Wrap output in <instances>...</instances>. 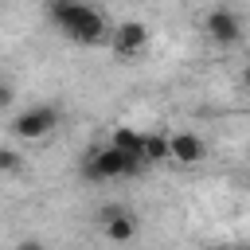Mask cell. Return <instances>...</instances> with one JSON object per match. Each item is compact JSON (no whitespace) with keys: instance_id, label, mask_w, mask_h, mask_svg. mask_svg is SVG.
<instances>
[{"instance_id":"6da1fadb","label":"cell","mask_w":250,"mask_h":250,"mask_svg":"<svg viewBox=\"0 0 250 250\" xmlns=\"http://www.w3.org/2000/svg\"><path fill=\"white\" fill-rule=\"evenodd\" d=\"M47 20L78 47H102L109 43V20L102 8L78 4V0H51L47 4Z\"/></svg>"},{"instance_id":"9c48e42d","label":"cell","mask_w":250,"mask_h":250,"mask_svg":"<svg viewBox=\"0 0 250 250\" xmlns=\"http://www.w3.org/2000/svg\"><path fill=\"white\" fill-rule=\"evenodd\" d=\"M109 148H117L121 156H129V160L141 164V133H137L133 125H117L113 137H109Z\"/></svg>"},{"instance_id":"7c38bea8","label":"cell","mask_w":250,"mask_h":250,"mask_svg":"<svg viewBox=\"0 0 250 250\" xmlns=\"http://www.w3.org/2000/svg\"><path fill=\"white\" fill-rule=\"evenodd\" d=\"M12 250H47V246H43L39 238H20V242H16Z\"/></svg>"},{"instance_id":"52a82bcc","label":"cell","mask_w":250,"mask_h":250,"mask_svg":"<svg viewBox=\"0 0 250 250\" xmlns=\"http://www.w3.org/2000/svg\"><path fill=\"white\" fill-rule=\"evenodd\" d=\"M203 156H207V141H203L199 133H191V129L168 133V160H172V164L195 168V164H203Z\"/></svg>"},{"instance_id":"ba28073f","label":"cell","mask_w":250,"mask_h":250,"mask_svg":"<svg viewBox=\"0 0 250 250\" xmlns=\"http://www.w3.org/2000/svg\"><path fill=\"white\" fill-rule=\"evenodd\" d=\"M168 160V133L156 129V133H141V168L145 164H164Z\"/></svg>"},{"instance_id":"8fae6325","label":"cell","mask_w":250,"mask_h":250,"mask_svg":"<svg viewBox=\"0 0 250 250\" xmlns=\"http://www.w3.org/2000/svg\"><path fill=\"white\" fill-rule=\"evenodd\" d=\"M12 102H16V90H12V82H4V78H0V109H8Z\"/></svg>"},{"instance_id":"7a4b0ae2","label":"cell","mask_w":250,"mask_h":250,"mask_svg":"<svg viewBox=\"0 0 250 250\" xmlns=\"http://www.w3.org/2000/svg\"><path fill=\"white\" fill-rule=\"evenodd\" d=\"M59 121H62L59 109L43 102V105H31V109L16 113L8 129H12V137H20V141H47V137L59 129Z\"/></svg>"},{"instance_id":"277c9868","label":"cell","mask_w":250,"mask_h":250,"mask_svg":"<svg viewBox=\"0 0 250 250\" xmlns=\"http://www.w3.org/2000/svg\"><path fill=\"white\" fill-rule=\"evenodd\" d=\"M137 168H141L137 160L121 156V152H117V148H109V145H102V148L86 152V164H82L86 180H121V176H133Z\"/></svg>"},{"instance_id":"30bf717a","label":"cell","mask_w":250,"mask_h":250,"mask_svg":"<svg viewBox=\"0 0 250 250\" xmlns=\"http://www.w3.org/2000/svg\"><path fill=\"white\" fill-rule=\"evenodd\" d=\"M23 168V156L16 152V148H0V176H12V172H20Z\"/></svg>"},{"instance_id":"8992f818","label":"cell","mask_w":250,"mask_h":250,"mask_svg":"<svg viewBox=\"0 0 250 250\" xmlns=\"http://www.w3.org/2000/svg\"><path fill=\"white\" fill-rule=\"evenodd\" d=\"M98 227H102V234L109 238V242H133L137 238V215L125 207V203H105V207H98Z\"/></svg>"},{"instance_id":"5b68a950","label":"cell","mask_w":250,"mask_h":250,"mask_svg":"<svg viewBox=\"0 0 250 250\" xmlns=\"http://www.w3.org/2000/svg\"><path fill=\"white\" fill-rule=\"evenodd\" d=\"M203 31H207L211 43L234 47V43L242 39V16H238L234 8H227V4H215V8L203 12Z\"/></svg>"},{"instance_id":"3957f363","label":"cell","mask_w":250,"mask_h":250,"mask_svg":"<svg viewBox=\"0 0 250 250\" xmlns=\"http://www.w3.org/2000/svg\"><path fill=\"white\" fill-rule=\"evenodd\" d=\"M148 43H152V31L145 20H121L109 27V51L117 59H141L148 51Z\"/></svg>"}]
</instances>
